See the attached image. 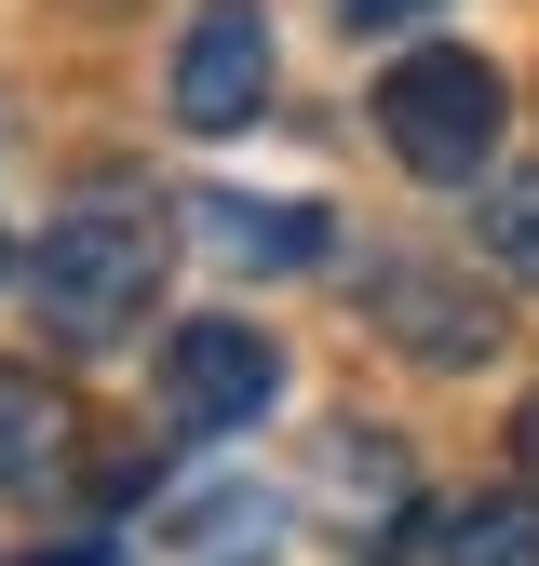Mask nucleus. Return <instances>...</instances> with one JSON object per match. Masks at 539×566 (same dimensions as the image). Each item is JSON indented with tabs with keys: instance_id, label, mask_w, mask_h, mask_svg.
<instances>
[{
	"instance_id": "2",
	"label": "nucleus",
	"mask_w": 539,
	"mask_h": 566,
	"mask_svg": "<svg viewBox=\"0 0 539 566\" xmlns=\"http://www.w3.org/2000/svg\"><path fill=\"white\" fill-rule=\"evenodd\" d=\"M499 67L472 54V41H432V54H391V82H378V135H391V163L404 176H432V189H472L499 163Z\"/></svg>"
},
{
	"instance_id": "3",
	"label": "nucleus",
	"mask_w": 539,
	"mask_h": 566,
	"mask_svg": "<svg viewBox=\"0 0 539 566\" xmlns=\"http://www.w3.org/2000/svg\"><path fill=\"white\" fill-rule=\"evenodd\" d=\"M284 405V350H270V324H230V311H202L162 337V418L189 446H216V432H256V418Z\"/></svg>"
},
{
	"instance_id": "6",
	"label": "nucleus",
	"mask_w": 539,
	"mask_h": 566,
	"mask_svg": "<svg viewBox=\"0 0 539 566\" xmlns=\"http://www.w3.org/2000/svg\"><path fill=\"white\" fill-rule=\"evenodd\" d=\"M67 472V391L41 365H0V500H41Z\"/></svg>"
},
{
	"instance_id": "7",
	"label": "nucleus",
	"mask_w": 539,
	"mask_h": 566,
	"mask_svg": "<svg viewBox=\"0 0 539 566\" xmlns=\"http://www.w3.org/2000/svg\"><path fill=\"white\" fill-rule=\"evenodd\" d=\"M189 217H202L216 256H256V270H310L324 256V217H310V202H243V189H216V202H189Z\"/></svg>"
},
{
	"instance_id": "1",
	"label": "nucleus",
	"mask_w": 539,
	"mask_h": 566,
	"mask_svg": "<svg viewBox=\"0 0 539 566\" xmlns=\"http://www.w3.org/2000/svg\"><path fill=\"white\" fill-rule=\"evenodd\" d=\"M176 270V230L149 217V202H82V217H54L41 256H28V324L54 350H121L135 324H149Z\"/></svg>"
},
{
	"instance_id": "10",
	"label": "nucleus",
	"mask_w": 539,
	"mask_h": 566,
	"mask_svg": "<svg viewBox=\"0 0 539 566\" xmlns=\"http://www.w3.org/2000/svg\"><path fill=\"white\" fill-rule=\"evenodd\" d=\"M472 243H486L512 283H539V163H526V176H486V202H472Z\"/></svg>"
},
{
	"instance_id": "8",
	"label": "nucleus",
	"mask_w": 539,
	"mask_h": 566,
	"mask_svg": "<svg viewBox=\"0 0 539 566\" xmlns=\"http://www.w3.org/2000/svg\"><path fill=\"white\" fill-rule=\"evenodd\" d=\"M270 526H284V500L216 485V500H189V513L162 526V553H189V566H243V553H270Z\"/></svg>"
},
{
	"instance_id": "11",
	"label": "nucleus",
	"mask_w": 539,
	"mask_h": 566,
	"mask_svg": "<svg viewBox=\"0 0 539 566\" xmlns=\"http://www.w3.org/2000/svg\"><path fill=\"white\" fill-rule=\"evenodd\" d=\"M351 28H404V14H432V0H337Z\"/></svg>"
},
{
	"instance_id": "4",
	"label": "nucleus",
	"mask_w": 539,
	"mask_h": 566,
	"mask_svg": "<svg viewBox=\"0 0 539 566\" xmlns=\"http://www.w3.org/2000/svg\"><path fill=\"white\" fill-rule=\"evenodd\" d=\"M270 108V14L256 0H202L176 41V122L189 135H243Z\"/></svg>"
},
{
	"instance_id": "9",
	"label": "nucleus",
	"mask_w": 539,
	"mask_h": 566,
	"mask_svg": "<svg viewBox=\"0 0 539 566\" xmlns=\"http://www.w3.org/2000/svg\"><path fill=\"white\" fill-rule=\"evenodd\" d=\"M432 566H539V513L526 500H472L432 526Z\"/></svg>"
},
{
	"instance_id": "12",
	"label": "nucleus",
	"mask_w": 539,
	"mask_h": 566,
	"mask_svg": "<svg viewBox=\"0 0 539 566\" xmlns=\"http://www.w3.org/2000/svg\"><path fill=\"white\" fill-rule=\"evenodd\" d=\"M526 472H539V405H526Z\"/></svg>"
},
{
	"instance_id": "5",
	"label": "nucleus",
	"mask_w": 539,
	"mask_h": 566,
	"mask_svg": "<svg viewBox=\"0 0 539 566\" xmlns=\"http://www.w3.org/2000/svg\"><path fill=\"white\" fill-rule=\"evenodd\" d=\"M364 297H378V324H391L404 350H419V365H486V350H499V311L472 297V283L419 270V256H391V270L364 283Z\"/></svg>"
}]
</instances>
